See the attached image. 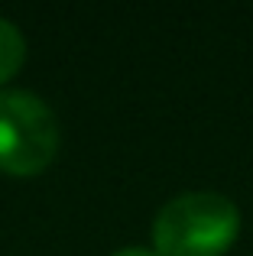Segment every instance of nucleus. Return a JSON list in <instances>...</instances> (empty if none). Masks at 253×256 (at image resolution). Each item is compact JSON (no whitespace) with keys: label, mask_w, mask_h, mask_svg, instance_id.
<instances>
[{"label":"nucleus","mask_w":253,"mask_h":256,"mask_svg":"<svg viewBox=\"0 0 253 256\" xmlns=\"http://www.w3.org/2000/svg\"><path fill=\"white\" fill-rule=\"evenodd\" d=\"M240 230V211L228 194L185 192L166 201L152 220L159 256H224Z\"/></svg>","instance_id":"obj_1"},{"label":"nucleus","mask_w":253,"mask_h":256,"mask_svg":"<svg viewBox=\"0 0 253 256\" xmlns=\"http://www.w3.org/2000/svg\"><path fill=\"white\" fill-rule=\"evenodd\" d=\"M56 110L23 88L0 91V169L10 175H36L56 159Z\"/></svg>","instance_id":"obj_2"},{"label":"nucleus","mask_w":253,"mask_h":256,"mask_svg":"<svg viewBox=\"0 0 253 256\" xmlns=\"http://www.w3.org/2000/svg\"><path fill=\"white\" fill-rule=\"evenodd\" d=\"M23 58H26V39L20 32V26L0 16V84L10 82L23 68Z\"/></svg>","instance_id":"obj_3"},{"label":"nucleus","mask_w":253,"mask_h":256,"mask_svg":"<svg viewBox=\"0 0 253 256\" xmlns=\"http://www.w3.org/2000/svg\"><path fill=\"white\" fill-rule=\"evenodd\" d=\"M114 256H159L156 250H146V246H126V250H117Z\"/></svg>","instance_id":"obj_4"}]
</instances>
